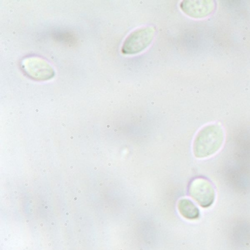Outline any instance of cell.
<instances>
[{"label": "cell", "mask_w": 250, "mask_h": 250, "mask_svg": "<svg viewBox=\"0 0 250 250\" xmlns=\"http://www.w3.org/2000/svg\"><path fill=\"white\" fill-rule=\"evenodd\" d=\"M224 142V131L217 124L203 127L194 139L193 152L199 159L209 157L216 153Z\"/></svg>", "instance_id": "1"}, {"label": "cell", "mask_w": 250, "mask_h": 250, "mask_svg": "<svg viewBox=\"0 0 250 250\" xmlns=\"http://www.w3.org/2000/svg\"><path fill=\"white\" fill-rule=\"evenodd\" d=\"M155 35L152 27H142L131 33L125 39L122 47L125 55H134L143 52L151 43Z\"/></svg>", "instance_id": "2"}, {"label": "cell", "mask_w": 250, "mask_h": 250, "mask_svg": "<svg viewBox=\"0 0 250 250\" xmlns=\"http://www.w3.org/2000/svg\"><path fill=\"white\" fill-rule=\"evenodd\" d=\"M21 66L29 77L39 81L50 80L55 76V71L50 64L41 58H26Z\"/></svg>", "instance_id": "3"}, {"label": "cell", "mask_w": 250, "mask_h": 250, "mask_svg": "<svg viewBox=\"0 0 250 250\" xmlns=\"http://www.w3.org/2000/svg\"><path fill=\"white\" fill-rule=\"evenodd\" d=\"M189 194L201 207L208 208L215 200V191L207 180L197 178L190 184Z\"/></svg>", "instance_id": "4"}, {"label": "cell", "mask_w": 250, "mask_h": 250, "mask_svg": "<svg viewBox=\"0 0 250 250\" xmlns=\"http://www.w3.org/2000/svg\"><path fill=\"white\" fill-rule=\"evenodd\" d=\"M181 8L189 17L204 18L213 11L214 4L212 1H184Z\"/></svg>", "instance_id": "5"}, {"label": "cell", "mask_w": 250, "mask_h": 250, "mask_svg": "<svg viewBox=\"0 0 250 250\" xmlns=\"http://www.w3.org/2000/svg\"><path fill=\"white\" fill-rule=\"evenodd\" d=\"M178 210L185 219L189 220L197 219L200 216L198 208L188 199H181L178 203Z\"/></svg>", "instance_id": "6"}]
</instances>
